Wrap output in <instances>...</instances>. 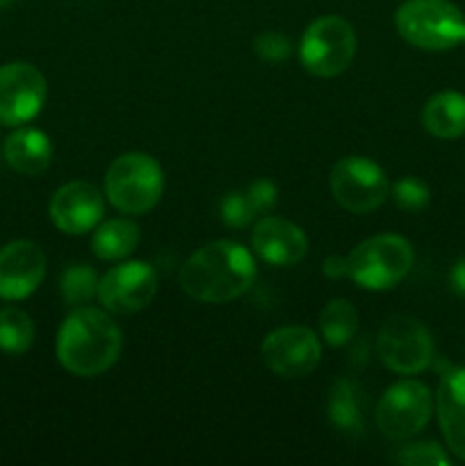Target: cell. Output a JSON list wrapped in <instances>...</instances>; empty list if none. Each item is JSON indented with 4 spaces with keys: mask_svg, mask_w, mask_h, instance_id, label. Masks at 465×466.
Segmentation results:
<instances>
[{
    "mask_svg": "<svg viewBox=\"0 0 465 466\" xmlns=\"http://www.w3.org/2000/svg\"><path fill=\"white\" fill-rule=\"evenodd\" d=\"M255 259L235 241H210L185 259L178 273L181 289L199 303H231L255 282Z\"/></svg>",
    "mask_w": 465,
    "mask_h": 466,
    "instance_id": "cell-1",
    "label": "cell"
},
{
    "mask_svg": "<svg viewBox=\"0 0 465 466\" xmlns=\"http://www.w3.org/2000/svg\"><path fill=\"white\" fill-rule=\"evenodd\" d=\"M123 335L108 309L73 308L57 332V360L76 378H96L117 364Z\"/></svg>",
    "mask_w": 465,
    "mask_h": 466,
    "instance_id": "cell-2",
    "label": "cell"
},
{
    "mask_svg": "<svg viewBox=\"0 0 465 466\" xmlns=\"http://www.w3.org/2000/svg\"><path fill=\"white\" fill-rule=\"evenodd\" d=\"M413 262L410 241L401 235L383 232L360 241L346 255V276L367 291H388L408 276Z\"/></svg>",
    "mask_w": 465,
    "mask_h": 466,
    "instance_id": "cell-3",
    "label": "cell"
},
{
    "mask_svg": "<svg viewBox=\"0 0 465 466\" xmlns=\"http://www.w3.org/2000/svg\"><path fill=\"white\" fill-rule=\"evenodd\" d=\"M395 27L406 44L431 53L465 39V16L451 0H404L395 12Z\"/></svg>",
    "mask_w": 465,
    "mask_h": 466,
    "instance_id": "cell-4",
    "label": "cell"
},
{
    "mask_svg": "<svg viewBox=\"0 0 465 466\" xmlns=\"http://www.w3.org/2000/svg\"><path fill=\"white\" fill-rule=\"evenodd\" d=\"M164 191V171L149 153H123L105 173V196L114 209L130 217L150 212Z\"/></svg>",
    "mask_w": 465,
    "mask_h": 466,
    "instance_id": "cell-5",
    "label": "cell"
},
{
    "mask_svg": "<svg viewBox=\"0 0 465 466\" xmlns=\"http://www.w3.org/2000/svg\"><path fill=\"white\" fill-rule=\"evenodd\" d=\"M358 48L356 30L346 18L328 14L305 27L299 44V57L315 77H337L351 66Z\"/></svg>",
    "mask_w": 465,
    "mask_h": 466,
    "instance_id": "cell-6",
    "label": "cell"
},
{
    "mask_svg": "<svg viewBox=\"0 0 465 466\" xmlns=\"http://www.w3.org/2000/svg\"><path fill=\"white\" fill-rule=\"evenodd\" d=\"M331 194L342 209L351 214H369L386 203L390 182L386 171L369 157L349 155L333 164Z\"/></svg>",
    "mask_w": 465,
    "mask_h": 466,
    "instance_id": "cell-7",
    "label": "cell"
},
{
    "mask_svg": "<svg viewBox=\"0 0 465 466\" xmlns=\"http://www.w3.org/2000/svg\"><path fill=\"white\" fill-rule=\"evenodd\" d=\"M433 414V394L424 382L401 380L388 387L377 408V426L383 437L404 441L427 428Z\"/></svg>",
    "mask_w": 465,
    "mask_h": 466,
    "instance_id": "cell-8",
    "label": "cell"
},
{
    "mask_svg": "<svg viewBox=\"0 0 465 466\" xmlns=\"http://www.w3.org/2000/svg\"><path fill=\"white\" fill-rule=\"evenodd\" d=\"M381 362L399 376L422 373L433 360L431 332L413 317L395 314L381 326L377 337Z\"/></svg>",
    "mask_w": 465,
    "mask_h": 466,
    "instance_id": "cell-9",
    "label": "cell"
},
{
    "mask_svg": "<svg viewBox=\"0 0 465 466\" xmlns=\"http://www.w3.org/2000/svg\"><path fill=\"white\" fill-rule=\"evenodd\" d=\"M263 362L278 378H305L319 367L322 339L305 326H283L269 332L263 341Z\"/></svg>",
    "mask_w": 465,
    "mask_h": 466,
    "instance_id": "cell-10",
    "label": "cell"
},
{
    "mask_svg": "<svg viewBox=\"0 0 465 466\" xmlns=\"http://www.w3.org/2000/svg\"><path fill=\"white\" fill-rule=\"evenodd\" d=\"M158 294V273L149 262H121L98 278V303L109 314H137Z\"/></svg>",
    "mask_w": 465,
    "mask_h": 466,
    "instance_id": "cell-11",
    "label": "cell"
},
{
    "mask_svg": "<svg viewBox=\"0 0 465 466\" xmlns=\"http://www.w3.org/2000/svg\"><path fill=\"white\" fill-rule=\"evenodd\" d=\"M46 77L35 64L9 62L0 66V123L23 126L41 112L46 103Z\"/></svg>",
    "mask_w": 465,
    "mask_h": 466,
    "instance_id": "cell-12",
    "label": "cell"
},
{
    "mask_svg": "<svg viewBox=\"0 0 465 466\" xmlns=\"http://www.w3.org/2000/svg\"><path fill=\"white\" fill-rule=\"evenodd\" d=\"M48 214L64 235H87L103 221L105 198L91 182H67L50 198Z\"/></svg>",
    "mask_w": 465,
    "mask_h": 466,
    "instance_id": "cell-13",
    "label": "cell"
},
{
    "mask_svg": "<svg viewBox=\"0 0 465 466\" xmlns=\"http://www.w3.org/2000/svg\"><path fill=\"white\" fill-rule=\"evenodd\" d=\"M44 276L46 255L35 241H9L0 248V299H27L39 289Z\"/></svg>",
    "mask_w": 465,
    "mask_h": 466,
    "instance_id": "cell-14",
    "label": "cell"
},
{
    "mask_svg": "<svg viewBox=\"0 0 465 466\" xmlns=\"http://www.w3.org/2000/svg\"><path fill=\"white\" fill-rule=\"evenodd\" d=\"M251 248L272 267H294L308 253V237L287 218L264 217L251 232Z\"/></svg>",
    "mask_w": 465,
    "mask_h": 466,
    "instance_id": "cell-15",
    "label": "cell"
},
{
    "mask_svg": "<svg viewBox=\"0 0 465 466\" xmlns=\"http://www.w3.org/2000/svg\"><path fill=\"white\" fill-rule=\"evenodd\" d=\"M436 412L447 449L465 462V369H451L442 376Z\"/></svg>",
    "mask_w": 465,
    "mask_h": 466,
    "instance_id": "cell-16",
    "label": "cell"
},
{
    "mask_svg": "<svg viewBox=\"0 0 465 466\" xmlns=\"http://www.w3.org/2000/svg\"><path fill=\"white\" fill-rule=\"evenodd\" d=\"M5 159L21 176H39L53 162V144L36 127H21L5 141Z\"/></svg>",
    "mask_w": 465,
    "mask_h": 466,
    "instance_id": "cell-17",
    "label": "cell"
},
{
    "mask_svg": "<svg viewBox=\"0 0 465 466\" xmlns=\"http://www.w3.org/2000/svg\"><path fill=\"white\" fill-rule=\"evenodd\" d=\"M422 126L436 139H459L465 135V94L440 91L427 100Z\"/></svg>",
    "mask_w": 465,
    "mask_h": 466,
    "instance_id": "cell-18",
    "label": "cell"
},
{
    "mask_svg": "<svg viewBox=\"0 0 465 466\" xmlns=\"http://www.w3.org/2000/svg\"><path fill=\"white\" fill-rule=\"evenodd\" d=\"M141 232L135 221L128 218H109L100 221L91 235V250L103 262H121L128 255L135 253L140 246Z\"/></svg>",
    "mask_w": 465,
    "mask_h": 466,
    "instance_id": "cell-19",
    "label": "cell"
},
{
    "mask_svg": "<svg viewBox=\"0 0 465 466\" xmlns=\"http://www.w3.org/2000/svg\"><path fill=\"white\" fill-rule=\"evenodd\" d=\"M358 332V312L354 305L345 299H333L331 303L324 305L319 312V335L328 346L349 344Z\"/></svg>",
    "mask_w": 465,
    "mask_h": 466,
    "instance_id": "cell-20",
    "label": "cell"
},
{
    "mask_svg": "<svg viewBox=\"0 0 465 466\" xmlns=\"http://www.w3.org/2000/svg\"><path fill=\"white\" fill-rule=\"evenodd\" d=\"M328 419L342 432L363 431V408L358 403V390L349 378H340L333 382L328 394Z\"/></svg>",
    "mask_w": 465,
    "mask_h": 466,
    "instance_id": "cell-21",
    "label": "cell"
},
{
    "mask_svg": "<svg viewBox=\"0 0 465 466\" xmlns=\"http://www.w3.org/2000/svg\"><path fill=\"white\" fill-rule=\"evenodd\" d=\"M35 341L32 319L18 308L0 309V350L9 355H21Z\"/></svg>",
    "mask_w": 465,
    "mask_h": 466,
    "instance_id": "cell-22",
    "label": "cell"
},
{
    "mask_svg": "<svg viewBox=\"0 0 465 466\" xmlns=\"http://www.w3.org/2000/svg\"><path fill=\"white\" fill-rule=\"evenodd\" d=\"M59 291H62L64 303L71 308L89 305L98 294V276L87 264H71L64 268L62 278H59Z\"/></svg>",
    "mask_w": 465,
    "mask_h": 466,
    "instance_id": "cell-23",
    "label": "cell"
},
{
    "mask_svg": "<svg viewBox=\"0 0 465 466\" xmlns=\"http://www.w3.org/2000/svg\"><path fill=\"white\" fill-rule=\"evenodd\" d=\"M390 198L395 200L397 208L404 209V212L418 214L422 212L429 205V200H431V189H429V185L424 180L408 176L401 177V180H397L395 185L390 187Z\"/></svg>",
    "mask_w": 465,
    "mask_h": 466,
    "instance_id": "cell-24",
    "label": "cell"
},
{
    "mask_svg": "<svg viewBox=\"0 0 465 466\" xmlns=\"http://www.w3.org/2000/svg\"><path fill=\"white\" fill-rule=\"evenodd\" d=\"M395 460L406 466H447L451 462L450 455L442 451V446L433 444V441H419V444L401 446L397 451Z\"/></svg>",
    "mask_w": 465,
    "mask_h": 466,
    "instance_id": "cell-25",
    "label": "cell"
},
{
    "mask_svg": "<svg viewBox=\"0 0 465 466\" xmlns=\"http://www.w3.org/2000/svg\"><path fill=\"white\" fill-rule=\"evenodd\" d=\"M253 53L258 55L263 62L267 64H278L285 62L292 53V44L283 32L276 30H264L255 36L253 41Z\"/></svg>",
    "mask_w": 465,
    "mask_h": 466,
    "instance_id": "cell-26",
    "label": "cell"
},
{
    "mask_svg": "<svg viewBox=\"0 0 465 466\" xmlns=\"http://www.w3.org/2000/svg\"><path fill=\"white\" fill-rule=\"evenodd\" d=\"M219 214L228 228H246L255 218V212L244 191H231V194L223 196Z\"/></svg>",
    "mask_w": 465,
    "mask_h": 466,
    "instance_id": "cell-27",
    "label": "cell"
},
{
    "mask_svg": "<svg viewBox=\"0 0 465 466\" xmlns=\"http://www.w3.org/2000/svg\"><path fill=\"white\" fill-rule=\"evenodd\" d=\"M246 198H249L251 208H253L255 217H267L269 212H274L278 203V189L272 180H253L249 185V189L244 191Z\"/></svg>",
    "mask_w": 465,
    "mask_h": 466,
    "instance_id": "cell-28",
    "label": "cell"
},
{
    "mask_svg": "<svg viewBox=\"0 0 465 466\" xmlns=\"http://www.w3.org/2000/svg\"><path fill=\"white\" fill-rule=\"evenodd\" d=\"M322 273L326 278H333V280L346 276V258H340V255H328L322 264Z\"/></svg>",
    "mask_w": 465,
    "mask_h": 466,
    "instance_id": "cell-29",
    "label": "cell"
},
{
    "mask_svg": "<svg viewBox=\"0 0 465 466\" xmlns=\"http://www.w3.org/2000/svg\"><path fill=\"white\" fill-rule=\"evenodd\" d=\"M450 287L456 296H463L465 299V258L451 267L450 271Z\"/></svg>",
    "mask_w": 465,
    "mask_h": 466,
    "instance_id": "cell-30",
    "label": "cell"
},
{
    "mask_svg": "<svg viewBox=\"0 0 465 466\" xmlns=\"http://www.w3.org/2000/svg\"><path fill=\"white\" fill-rule=\"evenodd\" d=\"M9 3H12V0H0V9H3V7H7Z\"/></svg>",
    "mask_w": 465,
    "mask_h": 466,
    "instance_id": "cell-31",
    "label": "cell"
}]
</instances>
